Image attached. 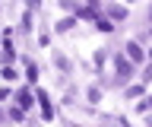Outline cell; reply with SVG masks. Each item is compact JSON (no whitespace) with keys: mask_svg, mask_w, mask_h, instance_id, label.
Returning a JSON list of instances; mask_svg holds the SVG:
<instances>
[{"mask_svg":"<svg viewBox=\"0 0 152 127\" xmlns=\"http://www.w3.org/2000/svg\"><path fill=\"white\" fill-rule=\"evenodd\" d=\"M54 64H57V67H60V70H64V73H66V70H70V60H66L64 54H54Z\"/></svg>","mask_w":152,"mask_h":127,"instance_id":"cell-9","label":"cell"},{"mask_svg":"<svg viewBox=\"0 0 152 127\" xmlns=\"http://www.w3.org/2000/svg\"><path fill=\"white\" fill-rule=\"evenodd\" d=\"M142 79H152V64L146 67V73H142Z\"/></svg>","mask_w":152,"mask_h":127,"instance_id":"cell-15","label":"cell"},{"mask_svg":"<svg viewBox=\"0 0 152 127\" xmlns=\"http://www.w3.org/2000/svg\"><path fill=\"white\" fill-rule=\"evenodd\" d=\"M26 7H28V10H38V7H41V0H26Z\"/></svg>","mask_w":152,"mask_h":127,"instance_id":"cell-14","label":"cell"},{"mask_svg":"<svg viewBox=\"0 0 152 127\" xmlns=\"http://www.w3.org/2000/svg\"><path fill=\"white\" fill-rule=\"evenodd\" d=\"M16 102H19V108H22V111H28L35 98H32V92H28V89H19V92H16Z\"/></svg>","mask_w":152,"mask_h":127,"instance_id":"cell-3","label":"cell"},{"mask_svg":"<svg viewBox=\"0 0 152 127\" xmlns=\"http://www.w3.org/2000/svg\"><path fill=\"white\" fill-rule=\"evenodd\" d=\"M95 26H98V32H111V29H114L111 19H102V16H98V22H95Z\"/></svg>","mask_w":152,"mask_h":127,"instance_id":"cell-10","label":"cell"},{"mask_svg":"<svg viewBox=\"0 0 152 127\" xmlns=\"http://www.w3.org/2000/svg\"><path fill=\"white\" fill-rule=\"evenodd\" d=\"M26 73H28V79H35V76H38V67H35V64H28V67H26Z\"/></svg>","mask_w":152,"mask_h":127,"instance_id":"cell-12","label":"cell"},{"mask_svg":"<svg viewBox=\"0 0 152 127\" xmlns=\"http://www.w3.org/2000/svg\"><path fill=\"white\" fill-rule=\"evenodd\" d=\"M73 26H76V16H66V19H60V22H57V32H70Z\"/></svg>","mask_w":152,"mask_h":127,"instance_id":"cell-5","label":"cell"},{"mask_svg":"<svg viewBox=\"0 0 152 127\" xmlns=\"http://www.w3.org/2000/svg\"><path fill=\"white\" fill-rule=\"evenodd\" d=\"M127 57H130V64H140L146 54H142V48L136 45V41H127Z\"/></svg>","mask_w":152,"mask_h":127,"instance_id":"cell-1","label":"cell"},{"mask_svg":"<svg viewBox=\"0 0 152 127\" xmlns=\"http://www.w3.org/2000/svg\"><path fill=\"white\" fill-rule=\"evenodd\" d=\"M89 102H92V105H98V102H102V89H98V86L89 89Z\"/></svg>","mask_w":152,"mask_h":127,"instance_id":"cell-8","label":"cell"},{"mask_svg":"<svg viewBox=\"0 0 152 127\" xmlns=\"http://www.w3.org/2000/svg\"><path fill=\"white\" fill-rule=\"evenodd\" d=\"M149 22H152V7H149Z\"/></svg>","mask_w":152,"mask_h":127,"instance_id":"cell-17","label":"cell"},{"mask_svg":"<svg viewBox=\"0 0 152 127\" xmlns=\"http://www.w3.org/2000/svg\"><path fill=\"white\" fill-rule=\"evenodd\" d=\"M10 117H13V121H22V108L16 105V108H13V111H10Z\"/></svg>","mask_w":152,"mask_h":127,"instance_id":"cell-11","label":"cell"},{"mask_svg":"<svg viewBox=\"0 0 152 127\" xmlns=\"http://www.w3.org/2000/svg\"><path fill=\"white\" fill-rule=\"evenodd\" d=\"M149 108H152V95H149V98H142V105H140V111H149Z\"/></svg>","mask_w":152,"mask_h":127,"instance_id":"cell-13","label":"cell"},{"mask_svg":"<svg viewBox=\"0 0 152 127\" xmlns=\"http://www.w3.org/2000/svg\"><path fill=\"white\" fill-rule=\"evenodd\" d=\"M38 102H41V115H45V117L54 115V108H51V98H48L45 92H38Z\"/></svg>","mask_w":152,"mask_h":127,"instance_id":"cell-4","label":"cell"},{"mask_svg":"<svg viewBox=\"0 0 152 127\" xmlns=\"http://www.w3.org/2000/svg\"><path fill=\"white\" fill-rule=\"evenodd\" d=\"M130 76H133V64L124 60V57H117V79H130Z\"/></svg>","mask_w":152,"mask_h":127,"instance_id":"cell-2","label":"cell"},{"mask_svg":"<svg viewBox=\"0 0 152 127\" xmlns=\"http://www.w3.org/2000/svg\"><path fill=\"white\" fill-rule=\"evenodd\" d=\"M146 127H152V117H146Z\"/></svg>","mask_w":152,"mask_h":127,"instance_id":"cell-16","label":"cell"},{"mask_svg":"<svg viewBox=\"0 0 152 127\" xmlns=\"http://www.w3.org/2000/svg\"><path fill=\"white\" fill-rule=\"evenodd\" d=\"M89 3H92V7H95V3H98V0H89Z\"/></svg>","mask_w":152,"mask_h":127,"instance_id":"cell-18","label":"cell"},{"mask_svg":"<svg viewBox=\"0 0 152 127\" xmlns=\"http://www.w3.org/2000/svg\"><path fill=\"white\" fill-rule=\"evenodd\" d=\"M146 57H152V51H149V54H146Z\"/></svg>","mask_w":152,"mask_h":127,"instance_id":"cell-20","label":"cell"},{"mask_svg":"<svg viewBox=\"0 0 152 127\" xmlns=\"http://www.w3.org/2000/svg\"><path fill=\"white\" fill-rule=\"evenodd\" d=\"M108 16H111V19H124V16H127V10H124V7H108Z\"/></svg>","mask_w":152,"mask_h":127,"instance_id":"cell-6","label":"cell"},{"mask_svg":"<svg viewBox=\"0 0 152 127\" xmlns=\"http://www.w3.org/2000/svg\"><path fill=\"white\" fill-rule=\"evenodd\" d=\"M60 7H64V10H70V13H76V16H79V0H60Z\"/></svg>","mask_w":152,"mask_h":127,"instance_id":"cell-7","label":"cell"},{"mask_svg":"<svg viewBox=\"0 0 152 127\" xmlns=\"http://www.w3.org/2000/svg\"><path fill=\"white\" fill-rule=\"evenodd\" d=\"M0 121H3V111H0Z\"/></svg>","mask_w":152,"mask_h":127,"instance_id":"cell-19","label":"cell"}]
</instances>
